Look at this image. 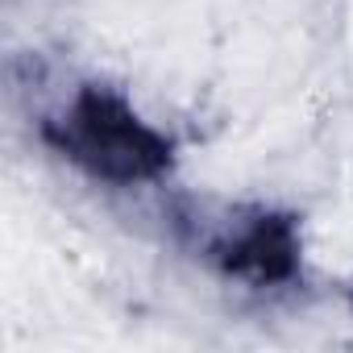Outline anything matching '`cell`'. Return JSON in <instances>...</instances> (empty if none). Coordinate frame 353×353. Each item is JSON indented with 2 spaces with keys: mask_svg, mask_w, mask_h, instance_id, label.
<instances>
[{
  "mask_svg": "<svg viewBox=\"0 0 353 353\" xmlns=\"http://www.w3.org/2000/svg\"><path fill=\"white\" fill-rule=\"evenodd\" d=\"M212 258L221 262L225 274L254 283V287H270L295 274L299 262V233H295V216L287 212H250V221L229 225L221 233V241L212 245Z\"/></svg>",
  "mask_w": 353,
  "mask_h": 353,
  "instance_id": "2",
  "label": "cell"
},
{
  "mask_svg": "<svg viewBox=\"0 0 353 353\" xmlns=\"http://www.w3.org/2000/svg\"><path fill=\"white\" fill-rule=\"evenodd\" d=\"M42 137L92 179L137 188L170 170V141L133 112V104L108 88H79L71 104L46 121Z\"/></svg>",
  "mask_w": 353,
  "mask_h": 353,
  "instance_id": "1",
  "label": "cell"
}]
</instances>
